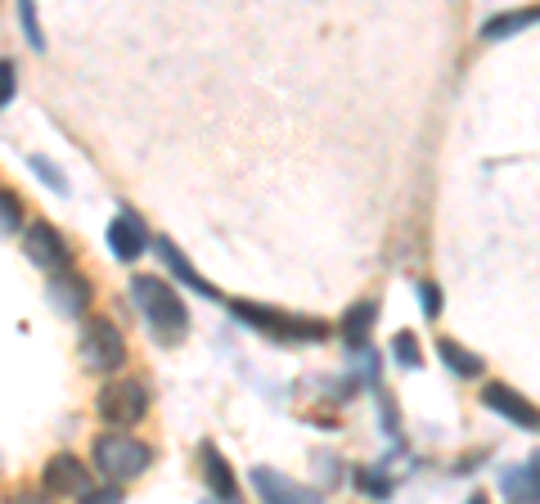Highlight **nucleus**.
<instances>
[{
	"instance_id": "nucleus-1",
	"label": "nucleus",
	"mask_w": 540,
	"mask_h": 504,
	"mask_svg": "<svg viewBox=\"0 0 540 504\" xmlns=\"http://www.w3.org/2000/svg\"><path fill=\"white\" fill-rule=\"evenodd\" d=\"M131 297H135V306L144 311V320H149L153 342H162V347H176V342H185L189 311H185V302L176 297V288H171L167 279L135 275L131 279Z\"/></svg>"
},
{
	"instance_id": "nucleus-2",
	"label": "nucleus",
	"mask_w": 540,
	"mask_h": 504,
	"mask_svg": "<svg viewBox=\"0 0 540 504\" xmlns=\"http://www.w3.org/2000/svg\"><path fill=\"white\" fill-rule=\"evenodd\" d=\"M153 464V450L144 441L126 437V432H104L95 441V468L108 477V482H131L144 468Z\"/></svg>"
},
{
	"instance_id": "nucleus-3",
	"label": "nucleus",
	"mask_w": 540,
	"mask_h": 504,
	"mask_svg": "<svg viewBox=\"0 0 540 504\" xmlns=\"http://www.w3.org/2000/svg\"><path fill=\"white\" fill-rule=\"evenodd\" d=\"M230 315L243 324H252V329L270 333V338H284V342H320L329 338V329L315 320H297V315H284V311H270V306H257V302H230Z\"/></svg>"
},
{
	"instance_id": "nucleus-4",
	"label": "nucleus",
	"mask_w": 540,
	"mask_h": 504,
	"mask_svg": "<svg viewBox=\"0 0 540 504\" xmlns=\"http://www.w3.org/2000/svg\"><path fill=\"white\" fill-rule=\"evenodd\" d=\"M81 360H86V369H95V374H113V369H122L126 365L122 329H117L113 320H104V315H90V320L81 324Z\"/></svg>"
},
{
	"instance_id": "nucleus-5",
	"label": "nucleus",
	"mask_w": 540,
	"mask_h": 504,
	"mask_svg": "<svg viewBox=\"0 0 540 504\" xmlns=\"http://www.w3.org/2000/svg\"><path fill=\"white\" fill-rule=\"evenodd\" d=\"M95 414L108 423V428H131L149 414V387L140 378H126V383H108L104 392L95 396Z\"/></svg>"
},
{
	"instance_id": "nucleus-6",
	"label": "nucleus",
	"mask_w": 540,
	"mask_h": 504,
	"mask_svg": "<svg viewBox=\"0 0 540 504\" xmlns=\"http://www.w3.org/2000/svg\"><path fill=\"white\" fill-rule=\"evenodd\" d=\"M45 302L54 306V311L63 315V320H81L90 306V279H81L77 270L59 266L50 275V288H45Z\"/></svg>"
},
{
	"instance_id": "nucleus-7",
	"label": "nucleus",
	"mask_w": 540,
	"mask_h": 504,
	"mask_svg": "<svg viewBox=\"0 0 540 504\" xmlns=\"http://www.w3.org/2000/svg\"><path fill=\"white\" fill-rule=\"evenodd\" d=\"M23 252H27V261L41 266V270L68 266V243H63V234L54 230V225H45V221H36V225H27L23 230Z\"/></svg>"
},
{
	"instance_id": "nucleus-8",
	"label": "nucleus",
	"mask_w": 540,
	"mask_h": 504,
	"mask_svg": "<svg viewBox=\"0 0 540 504\" xmlns=\"http://www.w3.org/2000/svg\"><path fill=\"white\" fill-rule=\"evenodd\" d=\"M482 405L486 410H495V414H504V419L518 423V428H536V405H531L522 392L504 387V383H486L482 387Z\"/></svg>"
},
{
	"instance_id": "nucleus-9",
	"label": "nucleus",
	"mask_w": 540,
	"mask_h": 504,
	"mask_svg": "<svg viewBox=\"0 0 540 504\" xmlns=\"http://www.w3.org/2000/svg\"><path fill=\"white\" fill-rule=\"evenodd\" d=\"M45 491L50 495H81L90 486V468L81 464L77 455H54L50 464H45Z\"/></svg>"
},
{
	"instance_id": "nucleus-10",
	"label": "nucleus",
	"mask_w": 540,
	"mask_h": 504,
	"mask_svg": "<svg viewBox=\"0 0 540 504\" xmlns=\"http://www.w3.org/2000/svg\"><path fill=\"white\" fill-rule=\"evenodd\" d=\"M252 486H257L261 500H279V504H315L320 500L311 486L288 482V477L275 473V468H252Z\"/></svg>"
},
{
	"instance_id": "nucleus-11",
	"label": "nucleus",
	"mask_w": 540,
	"mask_h": 504,
	"mask_svg": "<svg viewBox=\"0 0 540 504\" xmlns=\"http://www.w3.org/2000/svg\"><path fill=\"white\" fill-rule=\"evenodd\" d=\"M108 248H113L117 261H135L144 248H149V234H144L140 216L135 212H122L113 216V225H108Z\"/></svg>"
},
{
	"instance_id": "nucleus-12",
	"label": "nucleus",
	"mask_w": 540,
	"mask_h": 504,
	"mask_svg": "<svg viewBox=\"0 0 540 504\" xmlns=\"http://www.w3.org/2000/svg\"><path fill=\"white\" fill-rule=\"evenodd\" d=\"M198 455H203V477H207V491L216 495V500H239V482H234V468L225 464V455L212 446V441H203L198 446Z\"/></svg>"
},
{
	"instance_id": "nucleus-13",
	"label": "nucleus",
	"mask_w": 540,
	"mask_h": 504,
	"mask_svg": "<svg viewBox=\"0 0 540 504\" xmlns=\"http://www.w3.org/2000/svg\"><path fill=\"white\" fill-rule=\"evenodd\" d=\"M153 252H158V257H162V266H167L171 275H176V279H180V284H185V288H194L198 297H216V288L207 284V279L198 275V270L189 266L185 257H180V248H176V243H171V239H158V243H153Z\"/></svg>"
},
{
	"instance_id": "nucleus-14",
	"label": "nucleus",
	"mask_w": 540,
	"mask_h": 504,
	"mask_svg": "<svg viewBox=\"0 0 540 504\" xmlns=\"http://www.w3.org/2000/svg\"><path fill=\"white\" fill-rule=\"evenodd\" d=\"M500 491L509 495V500H522V504H536L540 500V459H527L522 468H513V473L500 477Z\"/></svg>"
},
{
	"instance_id": "nucleus-15",
	"label": "nucleus",
	"mask_w": 540,
	"mask_h": 504,
	"mask_svg": "<svg viewBox=\"0 0 540 504\" xmlns=\"http://www.w3.org/2000/svg\"><path fill=\"white\" fill-rule=\"evenodd\" d=\"M536 23V9H509V14H495L482 23V41H509V36L527 32V27Z\"/></svg>"
},
{
	"instance_id": "nucleus-16",
	"label": "nucleus",
	"mask_w": 540,
	"mask_h": 504,
	"mask_svg": "<svg viewBox=\"0 0 540 504\" xmlns=\"http://www.w3.org/2000/svg\"><path fill=\"white\" fill-rule=\"evenodd\" d=\"M374 320H378V302H356L347 315H342V342H347L351 351L365 347V338H369V329H374Z\"/></svg>"
},
{
	"instance_id": "nucleus-17",
	"label": "nucleus",
	"mask_w": 540,
	"mask_h": 504,
	"mask_svg": "<svg viewBox=\"0 0 540 504\" xmlns=\"http://www.w3.org/2000/svg\"><path fill=\"white\" fill-rule=\"evenodd\" d=\"M441 360H446V369L450 374H459V378H477L482 374V360L473 356V351H464L459 342H450V338H441Z\"/></svg>"
},
{
	"instance_id": "nucleus-18",
	"label": "nucleus",
	"mask_w": 540,
	"mask_h": 504,
	"mask_svg": "<svg viewBox=\"0 0 540 504\" xmlns=\"http://www.w3.org/2000/svg\"><path fill=\"white\" fill-rule=\"evenodd\" d=\"M23 225V198L14 189H0V234H18Z\"/></svg>"
},
{
	"instance_id": "nucleus-19",
	"label": "nucleus",
	"mask_w": 540,
	"mask_h": 504,
	"mask_svg": "<svg viewBox=\"0 0 540 504\" xmlns=\"http://www.w3.org/2000/svg\"><path fill=\"white\" fill-rule=\"evenodd\" d=\"M18 18H23V36L32 50H45V32H41V18H36V0H18Z\"/></svg>"
},
{
	"instance_id": "nucleus-20",
	"label": "nucleus",
	"mask_w": 540,
	"mask_h": 504,
	"mask_svg": "<svg viewBox=\"0 0 540 504\" xmlns=\"http://www.w3.org/2000/svg\"><path fill=\"white\" fill-rule=\"evenodd\" d=\"M392 356H396V365L419 369V338H414L410 329H401V333L392 338Z\"/></svg>"
},
{
	"instance_id": "nucleus-21",
	"label": "nucleus",
	"mask_w": 540,
	"mask_h": 504,
	"mask_svg": "<svg viewBox=\"0 0 540 504\" xmlns=\"http://www.w3.org/2000/svg\"><path fill=\"white\" fill-rule=\"evenodd\" d=\"M27 167H32V171H36V176H41V180H45V185H50V189H54V194H68V180H63V171H59V167H54V162H50V158H41V153H32V158H27Z\"/></svg>"
},
{
	"instance_id": "nucleus-22",
	"label": "nucleus",
	"mask_w": 540,
	"mask_h": 504,
	"mask_svg": "<svg viewBox=\"0 0 540 504\" xmlns=\"http://www.w3.org/2000/svg\"><path fill=\"white\" fill-rule=\"evenodd\" d=\"M419 288V302H423V315H428V320H437L441 315V288L432 284V279H423V284H414Z\"/></svg>"
},
{
	"instance_id": "nucleus-23",
	"label": "nucleus",
	"mask_w": 540,
	"mask_h": 504,
	"mask_svg": "<svg viewBox=\"0 0 540 504\" xmlns=\"http://www.w3.org/2000/svg\"><path fill=\"white\" fill-rule=\"evenodd\" d=\"M14 90H18V77H14V63L9 59H0V108L14 99Z\"/></svg>"
},
{
	"instance_id": "nucleus-24",
	"label": "nucleus",
	"mask_w": 540,
	"mask_h": 504,
	"mask_svg": "<svg viewBox=\"0 0 540 504\" xmlns=\"http://www.w3.org/2000/svg\"><path fill=\"white\" fill-rule=\"evenodd\" d=\"M356 482H360V491H369V495H392V482L378 477V473H360Z\"/></svg>"
},
{
	"instance_id": "nucleus-25",
	"label": "nucleus",
	"mask_w": 540,
	"mask_h": 504,
	"mask_svg": "<svg viewBox=\"0 0 540 504\" xmlns=\"http://www.w3.org/2000/svg\"><path fill=\"white\" fill-rule=\"evenodd\" d=\"M86 500H99V504H113V500H122V491H117V482L113 486H86Z\"/></svg>"
}]
</instances>
